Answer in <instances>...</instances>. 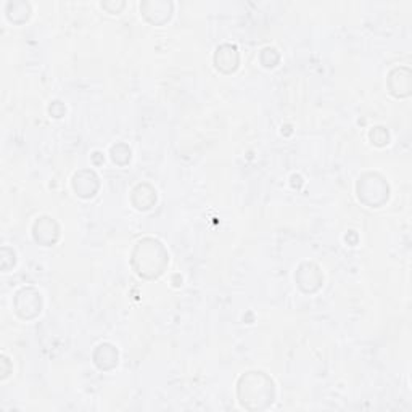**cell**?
<instances>
[{
	"label": "cell",
	"instance_id": "obj_1",
	"mask_svg": "<svg viewBox=\"0 0 412 412\" xmlns=\"http://www.w3.org/2000/svg\"><path fill=\"white\" fill-rule=\"evenodd\" d=\"M237 394H239V401L245 409H266L274 403V382H272L271 377L264 372H259V370L247 372L240 377Z\"/></svg>",
	"mask_w": 412,
	"mask_h": 412
},
{
	"label": "cell",
	"instance_id": "obj_2",
	"mask_svg": "<svg viewBox=\"0 0 412 412\" xmlns=\"http://www.w3.org/2000/svg\"><path fill=\"white\" fill-rule=\"evenodd\" d=\"M131 261L137 276L143 278H156L165 272L167 263H170V254L160 240L143 239L137 242Z\"/></svg>",
	"mask_w": 412,
	"mask_h": 412
},
{
	"label": "cell",
	"instance_id": "obj_3",
	"mask_svg": "<svg viewBox=\"0 0 412 412\" xmlns=\"http://www.w3.org/2000/svg\"><path fill=\"white\" fill-rule=\"evenodd\" d=\"M356 190H358L359 200L369 206H370V201H372V192H375V196L380 205L388 200V194H390V190H388V184L384 181V177H380L379 174H374V172L364 174V176L359 179Z\"/></svg>",
	"mask_w": 412,
	"mask_h": 412
},
{
	"label": "cell",
	"instance_id": "obj_4",
	"mask_svg": "<svg viewBox=\"0 0 412 412\" xmlns=\"http://www.w3.org/2000/svg\"><path fill=\"white\" fill-rule=\"evenodd\" d=\"M42 311V298L34 288H21L15 295V312L21 319H33Z\"/></svg>",
	"mask_w": 412,
	"mask_h": 412
},
{
	"label": "cell",
	"instance_id": "obj_5",
	"mask_svg": "<svg viewBox=\"0 0 412 412\" xmlns=\"http://www.w3.org/2000/svg\"><path fill=\"white\" fill-rule=\"evenodd\" d=\"M60 230H58L57 223L52 218L42 216L39 218L33 225V237L34 240L44 247H50L58 240Z\"/></svg>",
	"mask_w": 412,
	"mask_h": 412
},
{
	"label": "cell",
	"instance_id": "obj_6",
	"mask_svg": "<svg viewBox=\"0 0 412 412\" xmlns=\"http://www.w3.org/2000/svg\"><path fill=\"white\" fill-rule=\"evenodd\" d=\"M73 189L83 199H92L98 190V177L94 171H79L73 177Z\"/></svg>",
	"mask_w": 412,
	"mask_h": 412
},
{
	"label": "cell",
	"instance_id": "obj_7",
	"mask_svg": "<svg viewBox=\"0 0 412 412\" xmlns=\"http://www.w3.org/2000/svg\"><path fill=\"white\" fill-rule=\"evenodd\" d=\"M214 63H216V68L223 73L235 71L237 66H239V52H237L235 45L224 44L218 47Z\"/></svg>",
	"mask_w": 412,
	"mask_h": 412
},
{
	"label": "cell",
	"instance_id": "obj_8",
	"mask_svg": "<svg viewBox=\"0 0 412 412\" xmlns=\"http://www.w3.org/2000/svg\"><path fill=\"white\" fill-rule=\"evenodd\" d=\"M95 353H100V356H94V363L97 364L98 369L102 370H108V369H113L116 364H118V351H116V348L108 345V343H103L100 346H97Z\"/></svg>",
	"mask_w": 412,
	"mask_h": 412
},
{
	"label": "cell",
	"instance_id": "obj_9",
	"mask_svg": "<svg viewBox=\"0 0 412 412\" xmlns=\"http://www.w3.org/2000/svg\"><path fill=\"white\" fill-rule=\"evenodd\" d=\"M121 156H124L127 161H131V148L126 150L124 153H121L119 152V143L113 145V147H112V158H113L114 163H118V165L123 166V160H121Z\"/></svg>",
	"mask_w": 412,
	"mask_h": 412
}]
</instances>
